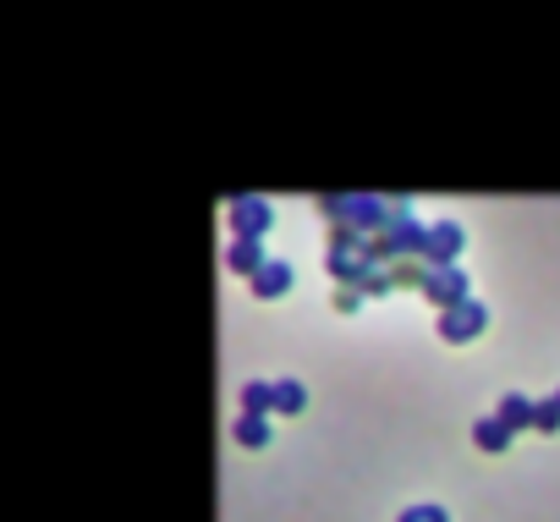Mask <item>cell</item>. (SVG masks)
<instances>
[{
    "label": "cell",
    "mask_w": 560,
    "mask_h": 522,
    "mask_svg": "<svg viewBox=\"0 0 560 522\" xmlns=\"http://www.w3.org/2000/svg\"><path fill=\"white\" fill-rule=\"evenodd\" d=\"M269 225H275V209H269L264 198H236V204H231V236H253V242H264Z\"/></svg>",
    "instance_id": "obj_1"
},
{
    "label": "cell",
    "mask_w": 560,
    "mask_h": 522,
    "mask_svg": "<svg viewBox=\"0 0 560 522\" xmlns=\"http://www.w3.org/2000/svg\"><path fill=\"white\" fill-rule=\"evenodd\" d=\"M423 292H429V303H434L440 314H451V309H462V303H467V276H462L456 265H451V270H429Z\"/></svg>",
    "instance_id": "obj_2"
},
{
    "label": "cell",
    "mask_w": 560,
    "mask_h": 522,
    "mask_svg": "<svg viewBox=\"0 0 560 522\" xmlns=\"http://www.w3.org/2000/svg\"><path fill=\"white\" fill-rule=\"evenodd\" d=\"M483 325H489V309H483V303H472V298H467L462 309L440 314V336H445V341H456V347H462V341H472Z\"/></svg>",
    "instance_id": "obj_3"
},
{
    "label": "cell",
    "mask_w": 560,
    "mask_h": 522,
    "mask_svg": "<svg viewBox=\"0 0 560 522\" xmlns=\"http://www.w3.org/2000/svg\"><path fill=\"white\" fill-rule=\"evenodd\" d=\"M456 253H462V225H456V220H440V225L429 231L423 258H429V265H440V270H451V265H456Z\"/></svg>",
    "instance_id": "obj_4"
},
{
    "label": "cell",
    "mask_w": 560,
    "mask_h": 522,
    "mask_svg": "<svg viewBox=\"0 0 560 522\" xmlns=\"http://www.w3.org/2000/svg\"><path fill=\"white\" fill-rule=\"evenodd\" d=\"M225 265L236 270V276H258L269 258H264V242H253V236H231V253H225Z\"/></svg>",
    "instance_id": "obj_5"
},
{
    "label": "cell",
    "mask_w": 560,
    "mask_h": 522,
    "mask_svg": "<svg viewBox=\"0 0 560 522\" xmlns=\"http://www.w3.org/2000/svg\"><path fill=\"white\" fill-rule=\"evenodd\" d=\"M287 287H292V265H287V258H269V265L253 276V292L258 298H280Z\"/></svg>",
    "instance_id": "obj_6"
},
{
    "label": "cell",
    "mask_w": 560,
    "mask_h": 522,
    "mask_svg": "<svg viewBox=\"0 0 560 522\" xmlns=\"http://www.w3.org/2000/svg\"><path fill=\"white\" fill-rule=\"evenodd\" d=\"M511 434H516V429H511V424H500V418H478V424H472L478 451H505V445H511Z\"/></svg>",
    "instance_id": "obj_7"
},
{
    "label": "cell",
    "mask_w": 560,
    "mask_h": 522,
    "mask_svg": "<svg viewBox=\"0 0 560 522\" xmlns=\"http://www.w3.org/2000/svg\"><path fill=\"white\" fill-rule=\"evenodd\" d=\"M533 413H538V402H527L522 391H511V396L500 402V413H494V418H500V424H511V429H527V424H533Z\"/></svg>",
    "instance_id": "obj_8"
},
{
    "label": "cell",
    "mask_w": 560,
    "mask_h": 522,
    "mask_svg": "<svg viewBox=\"0 0 560 522\" xmlns=\"http://www.w3.org/2000/svg\"><path fill=\"white\" fill-rule=\"evenodd\" d=\"M269 407H275V385H269V380H247V385H242V413H258V418H264Z\"/></svg>",
    "instance_id": "obj_9"
},
{
    "label": "cell",
    "mask_w": 560,
    "mask_h": 522,
    "mask_svg": "<svg viewBox=\"0 0 560 522\" xmlns=\"http://www.w3.org/2000/svg\"><path fill=\"white\" fill-rule=\"evenodd\" d=\"M236 440H242V445H269V424H264L258 413H242V418H236Z\"/></svg>",
    "instance_id": "obj_10"
},
{
    "label": "cell",
    "mask_w": 560,
    "mask_h": 522,
    "mask_svg": "<svg viewBox=\"0 0 560 522\" xmlns=\"http://www.w3.org/2000/svg\"><path fill=\"white\" fill-rule=\"evenodd\" d=\"M303 407V385L298 380H280L275 385V413H298Z\"/></svg>",
    "instance_id": "obj_11"
},
{
    "label": "cell",
    "mask_w": 560,
    "mask_h": 522,
    "mask_svg": "<svg viewBox=\"0 0 560 522\" xmlns=\"http://www.w3.org/2000/svg\"><path fill=\"white\" fill-rule=\"evenodd\" d=\"M533 429H538V434H555V429H560V402H555V396H549V402H538Z\"/></svg>",
    "instance_id": "obj_12"
},
{
    "label": "cell",
    "mask_w": 560,
    "mask_h": 522,
    "mask_svg": "<svg viewBox=\"0 0 560 522\" xmlns=\"http://www.w3.org/2000/svg\"><path fill=\"white\" fill-rule=\"evenodd\" d=\"M401 522H445V511H440V506H412Z\"/></svg>",
    "instance_id": "obj_13"
},
{
    "label": "cell",
    "mask_w": 560,
    "mask_h": 522,
    "mask_svg": "<svg viewBox=\"0 0 560 522\" xmlns=\"http://www.w3.org/2000/svg\"><path fill=\"white\" fill-rule=\"evenodd\" d=\"M358 303H363V298H358V287H347V292H341V298H336V309H341V314H352V309H358Z\"/></svg>",
    "instance_id": "obj_14"
},
{
    "label": "cell",
    "mask_w": 560,
    "mask_h": 522,
    "mask_svg": "<svg viewBox=\"0 0 560 522\" xmlns=\"http://www.w3.org/2000/svg\"><path fill=\"white\" fill-rule=\"evenodd\" d=\"M555 402H560V391H555Z\"/></svg>",
    "instance_id": "obj_15"
}]
</instances>
